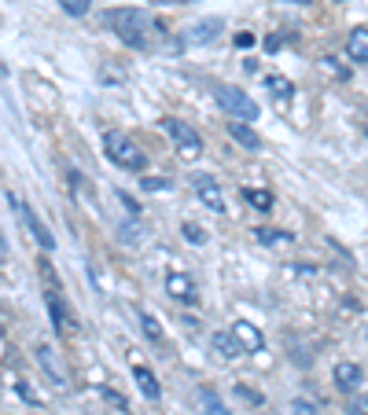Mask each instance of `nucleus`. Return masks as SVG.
Instances as JSON below:
<instances>
[{"mask_svg":"<svg viewBox=\"0 0 368 415\" xmlns=\"http://www.w3.org/2000/svg\"><path fill=\"white\" fill-rule=\"evenodd\" d=\"M218 103H221V111L232 114V122H258V103L240 92V89H232V85H218Z\"/></svg>","mask_w":368,"mask_h":415,"instance_id":"obj_3","label":"nucleus"},{"mask_svg":"<svg viewBox=\"0 0 368 415\" xmlns=\"http://www.w3.org/2000/svg\"><path fill=\"white\" fill-rule=\"evenodd\" d=\"M140 327H144V335H147L151 342H159V338H162V327H159L155 316H147V313H144V316H140Z\"/></svg>","mask_w":368,"mask_h":415,"instance_id":"obj_22","label":"nucleus"},{"mask_svg":"<svg viewBox=\"0 0 368 415\" xmlns=\"http://www.w3.org/2000/svg\"><path fill=\"white\" fill-rule=\"evenodd\" d=\"M19 393H23V397H26L30 404H45V401H41V397H37V393H33V389H30L26 382H19Z\"/></svg>","mask_w":368,"mask_h":415,"instance_id":"obj_31","label":"nucleus"},{"mask_svg":"<svg viewBox=\"0 0 368 415\" xmlns=\"http://www.w3.org/2000/svg\"><path fill=\"white\" fill-rule=\"evenodd\" d=\"M332 379H335V386H339V389L354 393V389L361 386V379H364V371H361L354 360H339V364H335V371H332Z\"/></svg>","mask_w":368,"mask_h":415,"instance_id":"obj_7","label":"nucleus"},{"mask_svg":"<svg viewBox=\"0 0 368 415\" xmlns=\"http://www.w3.org/2000/svg\"><path fill=\"white\" fill-rule=\"evenodd\" d=\"M103 23L111 26L129 48H151V41H155V18L140 8H115L103 15Z\"/></svg>","mask_w":368,"mask_h":415,"instance_id":"obj_1","label":"nucleus"},{"mask_svg":"<svg viewBox=\"0 0 368 415\" xmlns=\"http://www.w3.org/2000/svg\"><path fill=\"white\" fill-rule=\"evenodd\" d=\"M115 235H118V243H122V247H137L147 232H144V225L137 221V217H129V221H122V225H118V232H115Z\"/></svg>","mask_w":368,"mask_h":415,"instance_id":"obj_17","label":"nucleus"},{"mask_svg":"<svg viewBox=\"0 0 368 415\" xmlns=\"http://www.w3.org/2000/svg\"><path fill=\"white\" fill-rule=\"evenodd\" d=\"M228 136L240 147H247V151H262V136H258L247 122H228Z\"/></svg>","mask_w":368,"mask_h":415,"instance_id":"obj_12","label":"nucleus"},{"mask_svg":"<svg viewBox=\"0 0 368 415\" xmlns=\"http://www.w3.org/2000/svg\"><path fill=\"white\" fill-rule=\"evenodd\" d=\"M140 184H144L147 191H169V188H173L166 177H147V180H140Z\"/></svg>","mask_w":368,"mask_h":415,"instance_id":"obj_27","label":"nucleus"},{"mask_svg":"<svg viewBox=\"0 0 368 415\" xmlns=\"http://www.w3.org/2000/svg\"><path fill=\"white\" fill-rule=\"evenodd\" d=\"M118 199H122V206L129 210V217H140V206H137V199H133V195H125V191H118Z\"/></svg>","mask_w":368,"mask_h":415,"instance_id":"obj_29","label":"nucleus"},{"mask_svg":"<svg viewBox=\"0 0 368 415\" xmlns=\"http://www.w3.org/2000/svg\"><path fill=\"white\" fill-rule=\"evenodd\" d=\"M48 313H52V320H56V331H67V335H74V331H78V320L70 316L67 301H63L56 291L48 294Z\"/></svg>","mask_w":368,"mask_h":415,"instance_id":"obj_9","label":"nucleus"},{"mask_svg":"<svg viewBox=\"0 0 368 415\" xmlns=\"http://www.w3.org/2000/svg\"><path fill=\"white\" fill-rule=\"evenodd\" d=\"M320 67H328V70H332L335 77H350V70H346V67H342V63H339V59H332V55H328V59H324V63H320Z\"/></svg>","mask_w":368,"mask_h":415,"instance_id":"obj_28","label":"nucleus"},{"mask_svg":"<svg viewBox=\"0 0 368 415\" xmlns=\"http://www.w3.org/2000/svg\"><path fill=\"white\" fill-rule=\"evenodd\" d=\"M37 364L48 371V379H52L56 386H67V375H63V367H59V360H56V353H52V345H37Z\"/></svg>","mask_w":368,"mask_h":415,"instance_id":"obj_14","label":"nucleus"},{"mask_svg":"<svg viewBox=\"0 0 368 415\" xmlns=\"http://www.w3.org/2000/svg\"><path fill=\"white\" fill-rule=\"evenodd\" d=\"M210 349H214L221 360H240V357H243V349H240V342L232 338V331H214V335H210Z\"/></svg>","mask_w":368,"mask_h":415,"instance_id":"obj_11","label":"nucleus"},{"mask_svg":"<svg viewBox=\"0 0 368 415\" xmlns=\"http://www.w3.org/2000/svg\"><path fill=\"white\" fill-rule=\"evenodd\" d=\"M181 232H184L188 243H206V232H203L199 225H191V221H184V225H181Z\"/></svg>","mask_w":368,"mask_h":415,"instance_id":"obj_23","label":"nucleus"},{"mask_svg":"<svg viewBox=\"0 0 368 415\" xmlns=\"http://www.w3.org/2000/svg\"><path fill=\"white\" fill-rule=\"evenodd\" d=\"M243 199H247L254 210H262V213L273 210V195H269L266 188H243Z\"/></svg>","mask_w":368,"mask_h":415,"instance_id":"obj_19","label":"nucleus"},{"mask_svg":"<svg viewBox=\"0 0 368 415\" xmlns=\"http://www.w3.org/2000/svg\"><path fill=\"white\" fill-rule=\"evenodd\" d=\"M350 415H368V393H354V401H350V408H346Z\"/></svg>","mask_w":368,"mask_h":415,"instance_id":"obj_25","label":"nucleus"},{"mask_svg":"<svg viewBox=\"0 0 368 415\" xmlns=\"http://www.w3.org/2000/svg\"><path fill=\"white\" fill-rule=\"evenodd\" d=\"M166 291H169L173 301H181V305H196V301H199L196 283H191L188 272H169V276H166Z\"/></svg>","mask_w":368,"mask_h":415,"instance_id":"obj_5","label":"nucleus"},{"mask_svg":"<svg viewBox=\"0 0 368 415\" xmlns=\"http://www.w3.org/2000/svg\"><path fill=\"white\" fill-rule=\"evenodd\" d=\"M236 45H240V48H251V45H254V33H240V37H236Z\"/></svg>","mask_w":368,"mask_h":415,"instance_id":"obj_32","label":"nucleus"},{"mask_svg":"<svg viewBox=\"0 0 368 415\" xmlns=\"http://www.w3.org/2000/svg\"><path fill=\"white\" fill-rule=\"evenodd\" d=\"M196 195L206 203V210H214V213H228V210H225V195H221V188L214 184L210 177H196Z\"/></svg>","mask_w":368,"mask_h":415,"instance_id":"obj_8","label":"nucleus"},{"mask_svg":"<svg viewBox=\"0 0 368 415\" xmlns=\"http://www.w3.org/2000/svg\"><path fill=\"white\" fill-rule=\"evenodd\" d=\"M346 52L354 63H368V26H354L346 37Z\"/></svg>","mask_w":368,"mask_h":415,"instance_id":"obj_13","label":"nucleus"},{"mask_svg":"<svg viewBox=\"0 0 368 415\" xmlns=\"http://www.w3.org/2000/svg\"><path fill=\"white\" fill-rule=\"evenodd\" d=\"M302 4H310V0H302Z\"/></svg>","mask_w":368,"mask_h":415,"instance_id":"obj_34","label":"nucleus"},{"mask_svg":"<svg viewBox=\"0 0 368 415\" xmlns=\"http://www.w3.org/2000/svg\"><path fill=\"white\" fill-rule=\"evenodd\" d=\"M103 151H107V158H111L118 169H129V173H140L144 166H147V155L144 151L129 140L125 133H103Z\"/></svg>","mask_w":368,"mask_h":415,"instance_id":"obj_2","label":"nucleus"},{"mask_svg":"<svg viewBox=\"0 0 368 415\" xmlns=\"http://www.w3.org/2000/svg\"><path fill=\"white\" fill-rule=\"evenodd\" d=\"M364 133H368V129H364Z\"/></svg>","mask_w":368,"mask_h":415,"instance_id":"obj_35","label":"nucleus"},{"mask_svg":"<svg viewBox=\"0 0 368 415\" xmlns=\"http://www.w3.org/2000/svg\"><path fill=\"white\" fill-rule=\"evenodd\" d=\"M59 4H63V11H67V15H85V11H89V0H59Z\"/></svg>","mask_w":368,"mask_h":415,"instance_id":"obj_24","label":"nucleus"},{"mask_svg":"<svg viewBox=\"0 0 368 415\" xmlns=\"http://www.w3.org/2000/svg\"><path fill=\"white\" fill-rule=\"evenodd\" d=\"M291 415H317V404L313 401H291Z\"/></svg>","mask_w":368,"mask_h":415,"instance_id":"obj_26","label":"nucleus"},{"mask_svg":"<svg viewBox=\"0 0 368 415\" xmlns=\"http://www.w3.org/2000/svg\"><path fill=\"white\" fill-rule=\"evenodd\" d=\"M4 254H8V247H4V243H0V257H4Z\"/></svg>","mask_w":368,"mask_h":415,"instance_id":"obj_33","label":"nucleus"},{"mask_svg":"<svg viewBox=\"0 0 368 415\" xmlns=\"http://www.w3.org/2000/svg\"><path fill=\"white\" fill-rule=\"evenodd\" d=\"M23 221H26V228H30V235L41 243V250H56V239H52V232H48V225L37 217V210H30V206H23Z\"/></svg>","mask_w":368,"mask_h":415,"instance_id":"obj_10","label":"nucleus"},{"mask_svg":"<svg viewBox=\"0 0 368 415\" xmlns=\"http://www.w3.org/2000/svg\"><path fill=\"white\" fill-rule=\"evenodd\" d=\"M166 133L173 136V144H177V151L184 158H196L199 151H203V136L191 129L188 122H177V118H166Z\"/></svg>","mask_w":368,"mask_h":415,"instance_id":"obj_4","label":"nucleus"},{"mask_svg":"<svg viewBox=\"0 0 368 415\" xmlns=\"http://www.w3.org/2000/svg\"><path fill=\"white\" fill-rule=\"evenodd\" d=\"M133 379H137V386H140V393L147 401H159L162 397V386H159V379L151 375V371L144 367V364H133Z\"/></svg>","mask_w":368,"mask_h":415,"instance_id":"obj_15","label":"nucleus"},{"mask_svg":"<svg viewBox=\"0 0 368 415\" xmlns=\"http://www.w3.org/2000/svg\"><path fill=\"white\" fill-rule=\"evenodd\" d=\"M254 239H258V243H266V247H276V243H291V232H280V228H258L254 232Z\"/></svg>","mask_w":368,"mask_h":415,"instance_id":"obj_20","label":"nucleus"},{"mask_svg":"<svg viewBox=\"0 0 368 415\" xmlns=\"http://www.w3.org/2000/svg\"><path fill=\"white\" fill-rule=\"evenodd\" d=\"M203 408H206V415H232L225 404H221V397L214 389H203Z\"/></svg>","mask_w":368,"mask_h":415,"instance_id":"obj_21","label":"nucleus"},{"mask_svg":"<svg viewBox=\"0 0 368 415\" xmlns=\"http://www.w3.org/2000/svg\"><path fill=\"white\" fill-rule=\"evenodd\" d=\"M236 393H240L243 401H251V404H262V397H258L254 389H247V386H236Z\"/></svg>","mask_w":368,"mask_h":415,"instance_id":"obj_30","label":"nucleus"},{"mask_svg":"<svg viewBox=\"0 0 368 415\" xmlns=\"http://www.w3.org/2000/svg\"><path fill=\"white\" fill-rule=\"evenodd\" d=\"M228 331H232V338H236V342H240V349H243V353H258V349L266 345L262 331H258V327H254L251 320H236V323L228 327Z\"/></svg>","mask_w":368,"mask_h":415,"instance_id":"obj_6","label":"nucleus"},{"mask_svg":"<svg viewBox=\"0 0 368 415\" xmlns=\"http://www.w3.org/2000/svg\"><path fill=\"white\" fill-rule=\"evenodd\" d=\"M266 89H269V92H273L280 103L295 96V85H291L288 77H280V74H269V77H266Z\"/></svg>","mask_w":368,"mask_h":415,"instance_id":"obj_18","label":"nucleus"},{"mask_svg":"<svg viewBox=\"0 0 368 415\" xmlns=\"http://www.w3.org/2000/svg\"><path fill=\"white\" fill-rule=\"evenodd\" d=\"M221 18H206V23H196L191 26V33H188V45H203V41H214L221 33Z\"/></svg>","mask_w":368,"mask_h":415,"instance_id":"obj_16","label":"nucleus"}]
</instances>
